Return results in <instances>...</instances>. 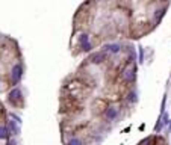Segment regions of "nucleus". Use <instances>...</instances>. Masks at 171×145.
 <instances>
[{"label": "nucleus", "mask_w": 171, "mask_h": 145, "mask_svg": "<svg viewBox=\"0 0 171 145\" xmlns=\"http://www.w3.org/2000/svg\"><path fill=\"white\" fill-rule=\"evenodd\" d=\"M106 59V55L103 53V52H95V53H92L89 58H88V61L91 62V64H102L103 61Z\"/></svg>", "instance_id": "nucleus-3"}, {"label": "nucleus", "mask_w": 171, "mask_h": 145, "mask_svg": "<svg viewBox=\"0 0 171 145\" xmlns=\"http://www.w3.org/2000/svg\"><path fill=\"white\" fill-rule=\"evenodd\" d=\"M21 76H23V67H21L20 64L14 65V68H12V74H11V80H12V85H14V86L21 80Z\"/></svg>", "instance_id": "nucleus-2"}, {"label": "nucleus", "mask_w": 171, "mask_h": 145, "mask_svg": "<svg viewBox=\"0 0 171 145\" xmlns=\"http://www.w3.org/2000/svg\"><path fill=\"white\" fill-rule=\"evenodd\" d=\"M127 100H129L130 103H136V101H138V97H136V92H133V91H132V92H130V94L127 95Z\"/></svg>", "instance_id": "nucleus-8"}, {"label": "nucleus", "mask_w": 171, "mask_h": 145, "mask_svg": "<svg viewBox=\"0 0 171 145\" xmlns=\"http://www.w3.org/2000/svg\"><path fill=\"white\" fill-rule=\"evenodd\" d=\"M67 145H82V142H80V139H77V138H73V139H70V141L67 142Z\"/></svg>", "instance_id": "nucleus-9"}, {"label": "nucleus", "mask_w": 171, "mask_h": 145, "mask_svg": "<svg viewBox=\"0 0 171 145\" xmlns=\"http://www.w3.org/2000/svg\"><path fill=\"white\" fill-rule=\"evenodd\" d=\"M9 127H11V130H12V135H17V133H18V129H17V126H15V121H11Z\"/></svg>", "instance_id": "nucleus-10"}, {"label": "nucleus", "mask_w": 171, "mask_h": 145, "mask_svg": "<svg viewBox=\"0 0 171 145\" xmlns=\"http://www.w3.org/2000/svg\"><path fill=\"white\" fill-rule=\"evenodd\" d=\"M105 48H108V50L112 52V53H118L121 47H120V44H109V45H106Z\"/></svg>", "instance_id": "nucleus-6"}, {"label": "nucleus", "mask_w": 171, "mask_h": 145, "mask_svg": "<svg viewBox=\"0 0 171 145\" xmlns=\"http://www.w3.org/2000/svg\"><path fill=\"white\" fill-rule=\"evenodd\" d=\"M162 14H164V11H162V9H159V11H156V14H155V17H156V21H159V20H161V17H162Z\"/></svg>", "instance_id": "nucleus-11"}, {"label": "nucleus", "mask_w": 171, "mask_h": 145, "mask_svg": "<svg viewBox=\"0 0 171 145\" xmlns=\"http://www.w3.org/2000/svg\"><path fill=\"white\" fill-rule=\"evenodd\" d=\"M8 100H9V103H11L14 107H18V101L23 104V97H21V91H20L18 88H14V89L9 92V95H8Z\"/></svg>", "instance_id": "nucleus-1"}, {"label": "nucleus", "mask_w": 171, "mask_h": 145, "mask_svg": "<svg viewBox=\"0 0 171 145\" xmlns=\"http://www.w3.org/2000/svg\"><path fill=\"white\" fill-rule=\"evenodd\" d=\"M0 139H8V127L5 126H0Z\"/></svg>", "instance_id": "nucleus-7"}, {"label": "nucleus", "mask_w": 171, "mask_h": 145, "mask_svg": "<svg viewBox=\"0 0 171 145\" xmlns=\"http://www.w3.org/2000/svg\"><path fill=\"white\" fill-rule=\"evenodd\" d=\"M105 115H106L108 119H115V118L118 116V109H117V107H108Z\"/></svg>", "instance_id": "nucleus-5"}, {"label": "nucleus", "mask_w": 171, "mask_h": 145, "mask_svg": "<svg viewBox=\"0 0 171 145\" xmlns=\"http://www.w3.org/2000/svg\"><path fill=\"white\" fill-rule=\"evenodd\" d=\"M135 71H136L135 65H132V67H129V68H124V71H123V76H124V79H126L127 82H132V80H135V77H136Z\"/></svg>", "instance_id": "nucleus-4"}, {"label": "nucleus", "mask_w": 171, "mask_h": 145, "mask_svg": "<svg viewBox=\"0 0 171 145\" xmlns=\"http://www.w3.org/2000/svg\"><path fill=\"white\" fill-rule=\"evenodd\" d=\"M144 61V52H142V47H139V62Z\"/></svg>", "instance_id": "nucleus-12"}]
</instances>
